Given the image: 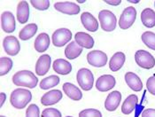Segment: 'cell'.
Masks as SVG:
<instances>
[{
  "label": "cell",
  "mask_w": 155,
  "mask_h": 117,
  "mask_svg": "<svg viewBox=\"0 0 155 117\" xmlns=\"http://www.w3.org/2000/svg\"><path fill=\"white\" fill-rule=\"evenodd\" d=\"M141 22L146 28L155 26V12L151 8H145L141 12Z\"/></svg>",
  "instance_id": "484cf974"
},
{
  "label": "cell",
  "mask_w": 155,
  "mask_h": 117,
  "mask_svg": "<svg viewBox=\"0 0 155 117\" xmlns=\"http://www.w3.org/2000/svg\"><path fill=\"white\" fill-rule=\"evenodd\" d=\"M52 44L56 47H62L66 45L72 39V32L70 29L61 28L55 30L52 34Z\"/></svg>",
  "instance_id": "52a82bcc"
},
{
  "label": "cell",
  "mask_w": 155,
  "mask_h": 117,
  "mask_svg": "<svg viewBox=\"0 0 155 117\" xmlns=\"http://www.w3.org/2000/svg\"><path fill=\"white\" fill-rule=\"evenodd\" d=\"M136 63L143 69H152L155 67V58L145 50H138L135 53Z\"/></svg>",
  "instance_id": "5b68a950"
},
{
  "label": "cell",
  "mask_w": 155,
  "mask_h": 117,
  "mask_svg": "<svg viewBox=\"0 0 155 117\" xmlns=\"http://www.w3.org/2000/svg\"><path fill=\"white\" fill-rule=\"evenodd\" d=\"M30 4L39 11H46L50 7V1L49 0H31Z\"/></svg>",
  "instance_id": "4dcf8cb0"
},
{
  "label": "cell",
  "mask_w": 155,
  "mask_h": 117,
  "mask_svg": "<svg viewBox=\"0 0 155 117\" xmlns=\"http://www.w3.org/2000/svg\"><path fill=\"white\" fill-rule=\"evenodd\" d=\"M60 77L58 75H50L40 82V88L42 90H49L60 83Z\"/></svg>",
  "instance_id": "83f0119b"
},
{
  "label": "cell",
  "mask_w": 155,
  "mask_h": 117,
  "mask_svg": "<svg viewBox=\"0 0 155 117\" xmlns=\"http://www.w3.org/2000/svg\"><path fill=\"white\" fill-rule=\"evenodd\" d=\"M13 66V62L10 58L2 57L0 59V75L4 76L8 74Z\"/></svg>",
  "instance_id": "f1b7e54d"
},
{
  "label": "cell",
  "mask_w": 155,
  "mask_h": 117,
  "mask_svg": "<svg viewBox=\"0 0 155 117\" xmlns=\"http://www.w3.org/2000/svg\"><path fill=\"white\" fill-rule=\"evenodd\" d=\"M154 7H155V2H154Z\"/></svg>",
  "instance_id": "7bdbcfd3"
},
{
  "label": "cell",
  "mask_w": 155,
  "mask_h": 117,
  "mask_svg": "<svg viewBox=\"0 0 155 117\" xmlns=\"http://www.w3.org/2000/svg\"><path fill=\"white\" fill-rule=\"evenodd\" d=\"M5 99H6V95H5V93L1 92V93H0V100H1V104H0V105H1V106H3V105L5 104Z\"/></svg>",
  "instance_id": "74e56055"
},
{
  "label": "cell",
  "mask_w": 155,
  "mask_h": 117,
  "mask_svg": "<svg viewBox=\"0 0 155 117\" xmlns=\"http://www.w3.org/2000/svg\"><path fill=\"white\" fill-rule=\"evenodd\" d=\"M51 68V57L49 54H43L40 56L36 64V73L37 75L43 76L46 75Z\"/></svg>",
  "instance_id": "9a60e30c"
},
{
  "label": "cell",
  "mask_w": 155,
  "mask_h": 117,
  "mask_svg": "<svg viewBox=\"0 0 155 117\" xmlns=\"http://www.w3.org/2000/svg\"><path fill=\"white\" fill-rule=\"evenodd\" d=\"M104 2L106 4L110 5L116 6V5H119L121 3V0H104Z\"/></svg>",
  "instance_id": "8d00e7d4"
},
{
  "label": "cell",
  "mask_w": 155,
  "mask_h": 117,
  "mask_svg": "<svg viewBox=\"0 0 155 117\" xmlns=\"http://www.w3.org/2000/svg\"><path fill=\"white\" fill-rule=\"evenodd\" d=\"M130 3H132V4H138L139 3V0H137V1H133V0H128Z\"/></svg>",
  "instance_id": "f35d334b"
},
{
  "label": "cell",
  "mask_w": 155,
  "mask_h": 117,
  "mask_svg": "<svg viewBox=\"0 0 155 117\" xmlns=\"http://www.w3.org/2000/svg\"><path fill=\"white\" fill-rule=\"evenodd\" d=\"M74 39L79 46L85 49H91L95 44L93 37L85 32H77L74 35Z\"/></svg>",
  "instance_id": "ffe728a7"
},
{
  "label": "cell",
  "mask_w": 155,
  "mask_h": 117,
  "mask_svg": "<svg viewBox=\"0 0 155 117\" xmlns=\"http://www.w3.org/2000/svg\"><path fill=\"white\" fill-rule=\"evenodd\" d=\"M50 46V36L47 33H41L37 35L35 40L34 47L37 52L43 53L47 51Z\"/></svg>",
  "instance_id": "7402d4cb"
},
{
  "label": "cell",
  "mask_w": 155,
  "mask_h": 117,
  "mask_svg": "<svg viewBox=\"0 0 155 117\" xmlns=\"http://www.w3.org/2000/svg\"><path fill=\"white\" fill-rule=\"evenodd\" d=\"M32 99V93L27 89H15L10 97L11 105L16 109H23Z\"/></svg>",
  "instance_id": "7a4b0ae2"
},
{
  "label": "cell",
  "mask_w": 155,
  "mask_h": 117,
  "mask_svg": "<svg viewBox=\"0 0 155 117\" xmlns=\"http://www.w3.org/2000/svg\"><path fill=\"white\" fill-rule=\"evenodd\" d=\"M77 2H78V3H84L85 1H77Z\"/></svg>",
  "instance_id": "ab89813d"
},
{
  "label": "cell",
  "mask_w": 155,
  "mask_h": 117,
  "mask_svg": "<svg viewBox=\"0 0 155 117\" xmlns=\"http://www.w3.org/2000/svg\"><path fill=\"white\" fill-rule=\"evenodd\" d=\"M3 46H4L5 52L10 56L17 55L21 51L20 42L13 35H8V36L5 37L4 42H3Z\"/></svg>",
  "instance_id": "30bf717a"
},
{
  "label": "cell",
  "mask_w": 155,
  "mask_h": 117,
  "mask_svg": "<svg viewBox=\"0 0 155 117\" xmlns=\"http://www.w3.org/2000/svg\"><path fill=\"white\" fill-rule=\"evenodd\" d=\"M141 39L142 42L148 48L155 51V33L152 31L143 32L141 35Z\"/></svg>",
  "instance_id": "f546056e"
},
{
  "label": "cell",
  "mask_w": 155,
  "mask_h": 117,
  "mask_svg": "<svg viewBox=\"0 0 155 117\" xmlns=\"http://www.w3.org/2000/svg\"><path fill=\"white\" fill-rule=\"evenodd\" d=\"M116 83L115 78L111 75H103L99 76L96 82V88L101 92H106L112 90Z\"/></svg>",
  "instance_id": "8fae6325"
},
{
  "label": "cell",
  "mask_w": 155,
  "mask_h": 117,
  "mask_svg": "<svg viewBox=\"0 0 155 117\" xmlns=\"http://www.w3.org/2000/svg\"><path fill=\"white\" fill-rule=\"evenodd\" d=\"M121 101V94L118 91H114L108 94L105 101V108L108 112L115 111Z\"/></svg>",
  "instance_id": "4fadbf2b"
},
{
  "label": "cell",
  "mask_w": 155,
  "mask_h": 117,
  "mask_svg": "<svg viewBox=\"0 0 155 117\" xmlns=\"http://www.w3.org/2000/svg\"><path fill=\"white\" fill-rule=\"evenodd\" d=\"M137 18V10L133 6L126 7L119 20V26L121 29H128L134 24Z\"/></svg>",
  "instance_id": "8992f818"
},
{
  "label": "cell",
  "mask_w": 155,
  "mask_h": 117,
  "mask_svg": "<svg viewBox=\"0 0 155 117\" xmlns=\"http://www.w3.org/2000/svg\"><path fill=\"white\" fill-rule=\"evenodd\" d=\"M88 63L94 68H103L107 63V55L98 50H94L87 54Z\"/></svg>",
  "instance_id": "ba28073f"
},
{
  "label": "cell",
  "mask_w": 155,
  "mask_h": 117,
  "mask_svg": "<svg viewBox=\"0 0 155 117\" xmlns=\"http://www.w3.org/2000/svg\"><path fill=\"white\" fill-rule=\"evenodd\" d=\"M142 117H155V109L146 108L142 113Z\"/></svg>",
  "instance_id": "d590c367"
},
{
  "label": "cell",
  "mask_w": 155,
  "mask_h": 117,
  "mask_svg": "<svg viewBox=\"0 0 155 117\" xmlns=\"http://www.w3.org/2000/svg\"><path fill=\"white\" fill-rule=\"evenodd\" d=\"M76 80L78 82L79 86L81 87V89H83L85 92H89L93 87L94 75L90 69L83 68L77 71Z\"/></svg>",
  "instance_id": "277c9868"
},
{
  "label": "cell",
  "mask_w": 155,
  "mask_h": 117,
  "mask_svg": "<svg viewBox=\"0 0 155 117\" xmlns=\"http://www.w3.org/2000/svg\"><path fill=\"white\" fill-rule=\"evenodd\" d=\"M125 82L128 86L134 92H141L143 89V82L140 77L133 72H127L125 74Z\"/></svg>",
  "instance_id": "e0dca14e"
},
{
  "label": "cell",
  "mask_w": 155,
  "mask_h": 117,
  "mask_svg": "<svg viewBox=\"0 0 155 117\" xmlns=\"http://www.w3.org/2000/svg\"><path fill=\"white\" fill-rule=\"evenodd\" d=\"M126 60V56L122 52H115L109 61V68L110 70L113 72L119 71L124 65Z\"/></svg>",
  "instance_id": "44dd1931"
},
{
  "label": "cell",
  "mask_w": 155,
  "mask_h": 117,
  "mask_svg": "<svg viewBox=\"0 0 155 117\" xmlns=\"http://www.w3.org/2000/svg\"><path fill=\"white\" fill-rule=\"evenodd\" d=\"M62 89L65 94L72 100L78 101L83 99V93L81 90L71 82H65L62 86Z\"/></svg>",
  "instance_id": "ac0fdd59"
},
{
  "label": "cell",
  "mask_w": 155,
  "mask_h": 117,
  "mask_svg": "<svg viewBox=\"0 0 155 117\" xmlns=\"http://www.w3.org/2000/svg\"><path fill=\"white\" fill-rule=\"evenodd\" d=\"M62 99V92L60 90H51L45 93L41 98V103L44 105H51L57 104Z\"/></svg>",
  "instance_id": "2e32d148"
},
{
  "label": "cell",
  "mask_w": 155,
  "mask_h": 117,
  "mask_svg": "<svg viewBox=\"0 0 155 117\" xmlns=\"http://www.w3.org/2000/svg\"><path fill=\"white\" fill-rule=\"evenodd\" d=\"M146 88L152 95L155 96V75L149 77L146 82Z\"/></svg>",
  "instance_id": "e575fe53"
},
{
  "label": "cell",
  "mask_w": 155,
  "mask_h": 117,
  "mask_svg": "<svg viewBox=\"0 0 155 117\" xmlns=\"http://www.w3.org/2000/svg\"><path fill=\"white\" fill-rule=\"evenodd\" d=\"M138 104V98L137 95L131 94L122 103L121 112L124 115H130L133 111H135L137 105Z\"/></svg>",
  "instance_id": "cb8c5ba5"
},
{
  "label": "cell",
  "mask_w": 155,
  "mask_h": 117,
  "mask_svg": "<svg viewBox=\"0 0 155 117\" xmlns=\"http://www.w3.org/2000/svg\"><path fill=\"white\" fill-rule=\"evenodd\" d=\"M83 52V48L79 46L75 41H72L65 49V56L68 59H74L81 55Z\"/></svg>",
  "instance_id": "d4e9b609"
},
{
  "label": "cell",
  "mask_w": 155,
  "mask_h": 117,
  "mask_svg": "<svg viewBox=\"0 0 155 117\" xmlns=\"http://www.w3.org/2000/svg\"><path fill=\"white\" fill-rule=\"evenodd\" d=\"M54 8L58 12L68 14V15H76L81 11V8L77 4L74 2H69V1L57 2L54 4Z\"/></svg>",
  "instance_id": "9c48e42d"
},
{
  "label": "cell",
  "mask_w": 155,
  "mask_h": 117,
  "mask_svg": "<svg viewBox=\"0 0 155 117\" xmlns=\"http://www.w3.org/2000/svg\"><path fill=\"white\" fill-rule=\"evenodd\" d=\"M66 117H73V116H66Z\"/></svg>",
  "instance_id": "b9f144b4"
},
{
  "label": "cell",
  "mask_w": 155,
  "mask_h": 117,
  "mask_svg": "<svg viewBox=\"0 0 155 117\" xmlns=\"http://www.w3.org/2000/svg\"><path fill=\"white\" fill-rule=\"evenodd\" d=\"M12 82L16 86L27 87L29 89L36 88L38 79L34 73L29 70H21L15 73L12 76Z\"/></svg>",
  "instance_id": "6da1fadb"
},
{
  "label": "cell",
  "mask_w": 155,
  "mask_h": 117,
  "mask_svg": "<svg viewBox=\"0 0 155 117\" xmlns=\"http://www.w3.org/2000/svg\"><path fill=\"white\" fill-rule=\"evenodd\" d=\"M98 20L101 28L106 32H112L115 29L117 19L115 14L109 10H102L98 13Z\"/></svg>",
  "instance_id": "3957f363"
},
{
  "label": "cell",
  "mask_w": 155,
  "mask_h": 117,
  "mask_svg": "<svg viewBox=\"0 0 155 117\" xmlns=\"http://www.w3.org/2000/svg\"><path fill=\"white\" fill-rule=\"evenodd\" d=\"M53 70L55 71L57 74L62 75H67L70 74L72 71V65L69 61L64 59H57L54 60L52 64Z\"/></svg>",
  "instance_id": "d6986e66"
},
{
  "label": "cell",
  "mask_w": 155,
  "mask_h": 117,
  "mask_svg": "<svg viewBox=\"0 0 155 117\" xmlns=\"http://www.w3.org/2000/svg\"><path fill=\"white\" fill-rule=\"evenodd\" d=\"M79 117H102V114L97 109L88 108L81 111L79 113Z\"/></svg>",
  "instance_id": "1f68e13d"
},
{
  "label": "cell",
  "mask_w": 155,
  "mask_h": 117,
  "mask_svg": "<svg viewBox=\"0 0 155 117\" xmlns=\"http://www.w3.org/2000/svg\"><path fill=\"white\" fill-rule=\"evenodd\" d=\"M42 117H61V113L56 108H46L42 112Z\"/></svg>",
  "instance_id": "836d02e7"
},
{
  "label": "cell",
  "mask_w": 155,
  "mask_h": 117,
  "mask_svg": "<svg viewBox=\"0 0 155 117\" xmlns=\"http://www.w3.org/2000/svg\"><path fill=\"white\" fill-rule=\"evenodd\" d=\"M1 27L5 33H12L15 30V18L12 12L5 11L1 14Z\"/></svg>",
  "instance_id": "7c38bea8"
},
{
  "label": "cell",
  "mask_w": 155,
  "mask_h": 117,
  "mask_svg": "<svg viewBox=\"0 0 155 117\" xmlns=\"http://www.w3.org/2000/svg\"><path fill=\"white\" fill-rule=\"evenodd\" d=\"M81 22L85 29L90 32H96L98 29V22L91 12H83L81 15Z\"/></svg>",
  "instance_id": "5bb4252c"
},
{
  "label": "cell",
  "mask_w": 155,
  "mask_h": 117,
  "mask_svg": "<svg viewBox=\"0 0 155 117\" xmlns=\"http://www.w3.org/2000/svg\"><path fill=\"white\" fill-rule=\"evenodd\" d=\"M29 18V5L27 1H21L17 5V20L21 24L28 22Z\"/></svg>",
  "instance_id": "603a6c76"
},
{
  "label": "cell",
  "mask_w": 155,
  "mask_h": 117,
  "mask_svg": "<svg viewBox=\"0 0 155 117\" xmlns=\"http://www.w3.org/2000/svg\"><path fill=\"white\" fill-rule=\"evenodd\" d=\"M0 117H5V116H4V115H1V116Z\"/></svg>",
  "instance_id": "60d3db41"
},
{
  "label": "cell",
  "mask_w": 155,
  "mask_h": 117,
  "mask_svg": "<svg viewBox=\"0 0 155 117\" xmlns=\"http://www.w3.org/2000/svg\"><path fill=\"white\" fill-rule=\"evenodd\" d=\"M26 117H40L39 107L36 104H31L28 105L26 110Z\"/></svg>",
  "instance_id": "d6a6232c"
},
{
  "label": "cell",
  "mask_w": 155,
  "mask_h": 117,
  "mask_svg": "<svg viewBox=\"0 0 155 117\" xmlns=\"http://www.w3.org/2000/svg\"><path fill=\"white\" fill-rule=\"evenodd\" d=\"M38 27L36 23H30L26 25L20 31L19 33V37L22 41H27L32 38L34 35H36L37 32Z\"/></svg>",
  "instance_id": "4316f807"
}]
</instances>
